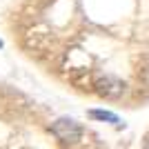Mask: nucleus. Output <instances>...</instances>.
<instances>
[{"mask_svg": "<svg viewBox=\"0 0 149 149\" xmlns=\"http://www.w3.org/2000/svg\"><path fill=\"white\" fill-rule=\"evenodd\" d=\"M0 47H2V40H0Z\"/></svg>", "mask_w": 149, "mask_h": 149, "instance_id": "nucleus-3", "label": "nucleus"}, {"mask_svg": "<svg viewBox=\"0 0 149 149\" xmlns=\"http://www.w3.org/2000/svg\"><path fill=\"white\" fill-rule=\"evenodd\" d=\"M89 116L96 120H107V123H113V125H118L120 118L116 116V113H109V111H100V109H93V111H89Z\"/></svg>", "mask_w": 149, "mask_h": 149, "instance_id": "nucleus-2", "label": "nucleus"}, {"mask_svg": "<svg viewBox=\"0 0 149 149\" xmlns=\"http://www.w3.org/2000/svg\"><path fill=\"white\" fill-rule=\"evenodd\" d=\"M51 131H54L60 140H67V143H74V140H78V136H80V127H78V123L71 120V118L56 120L54 127H51Z\"/></svg>", "mask_w": 149, "mask_h": 149, "instance_id": "nucleus-1", "label": "nucleus"}]
</instances>
